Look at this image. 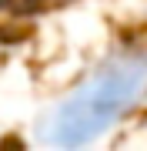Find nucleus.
<instances>
[{"instance_id": "1", "label": "nucleus", "mask_w": 147, "mask_h": 151, "mask_svg": "<svg viewBox=\"0 0 147 151\" xmlns=\"http://www.w3.org/2000/svg\"><path fill=\"white\" fill-rule=\"evenodd\" d=\"M147 97V54L120 50L77 81L37 118L33 138L50 148H87Z\"/></svg>"}]
</instances>
